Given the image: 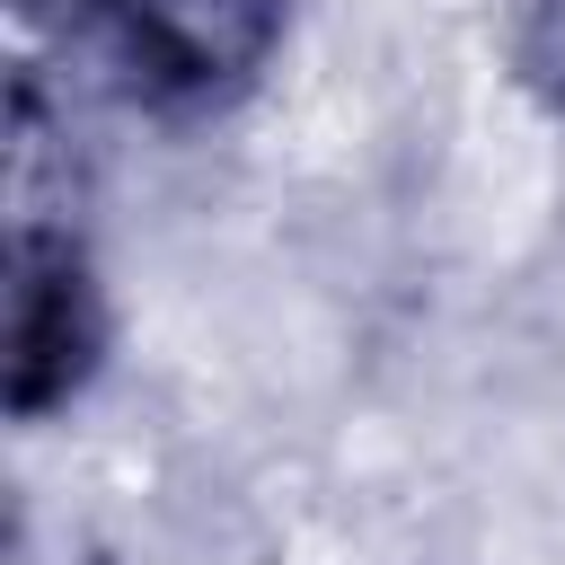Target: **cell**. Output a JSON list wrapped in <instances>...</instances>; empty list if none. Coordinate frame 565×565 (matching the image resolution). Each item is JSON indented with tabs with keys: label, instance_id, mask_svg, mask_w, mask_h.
Returning <instances> with one entry per match:
<instances>
[{
	"label": "cell",
	"instance_id": "6da1fadb",
	"mask_svg": "<svg viewBox=\"0 0 565 565\" xmlns=\"http://www.w3.org/2000/svg\"><path fill=\"white\" fill-rule=\"evenodd\" d=\"M115 318L97 247L79 230L71 115L44 79H9V318H0V397L18 424H53L106 371Z\"/></svg>",
	"mask_w": 565,
	"mask_h": 565
},
{
	"label": "cell",
	"instance_id": "7a4b0ae2",
	"mask_svg": "<svg viewBox=\"0 0 565 565\" xmlns=\"http://www.w3.org/2000/svg\"><path fill=\"white\" fill-rule=\"evenodd\" d=\"M291 35V0H106L97 44L115 53L124 88L159 115H221L238 106Z\"/></svg>",
	"mask_w": 565,
	"mask_h": 565
},
{
	"label": "cell",
	"instance_id": "3957f363",
	"mask_svg": "<svg viewBox=\"0 0 565 565\" xmlns=\"http://www.w3.org/2000/svg\"><path fill=\"white\" fill-rule=\"evenodd\" d=\"M106 0H9V79H44L53 53L97 44Z\"/></svg>",
	"mask_w": 565,
	"mask_h": 565
},
{
	"label": "cell",
	"instance_id": "277c9868",
	"mask_svg": "<svg viewBox=\"0 0 565 565\" xmlns=\"http://www.w3.org/2000/svg\"><path fill=\"white\" fill-rule=\"evenodd\" d=\"M503 53H512V79L530 88V106L565 124V0H512Z\"/></svg>",
	"mask_w": 565,
	"mask_h": 565
}]
</instances>
